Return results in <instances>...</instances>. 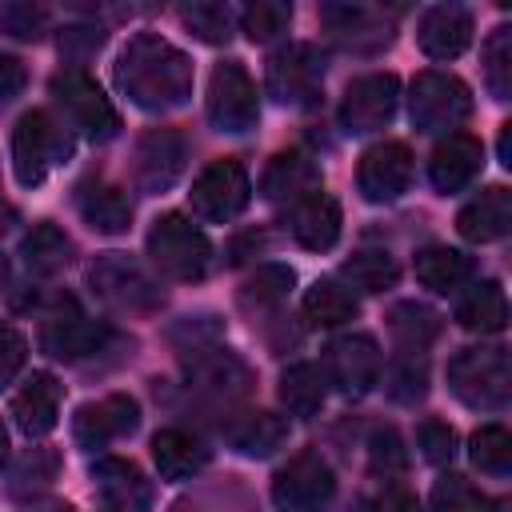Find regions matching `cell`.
<instances>
[{"mask_svg":"<svg viewBox=\"0 0 512 512\" xmlns=\"http://www.w3.org/2000/svg\"><path fill=\"white\" fill-rule=\"evenodd\" d=\"M116 80L132 96V104H140V108H176L192 92V64L168 40L140 32L120 52Z\"/></svg>","mask_w":512,"mask_h":512,"instance_id":"cell-1","label":"cell"},{"mask_svg":"<svg viewBox=\"0 0 512 512\" xmlns=\"http://www.w3.org/2000/svg\"><path fill=\"white\" fill-rule=\"evenodd\" d=\"M448 388L468 404L496 412L512 396V364L508 348H464L448 364Z\"/></svg>","mask_w":512,"mask_h":512,"instance_id":"cell-2","label":"cell"},{"mask_svg":"<svg viewBox=\"0 0 512 512\" xmlns=\"http://www.w3.org/2000/svg\"><path fill=\"white\" fill-rule=\"evenodd\" d=\"M72 132L64 124H56L48 112H24L12 136V164H16V180L24 188L44 184L52 164H64L72 156Z\"/></svg>","mask_w":512,"mask_h":512,"instance_id":"cell-3","label":"cell"},{"mask_svg":"<svg viewBox=\"0 0 512 512\" xmlns=\"http://www.w3.org/2000/svg\"><path fill=\"white\" fill-rule=\"evenodd\" d=\"M148 256L168 280H200L212 260L208 236L180 212H164L148 232Z\"/></svg>","mask_w":512,"mask_h":512,"instance_id":"cell-4","label":"cell"},{"mask_svg":"<svg viewBox=\"0 0 512 512\" xmlns=\"http://www.w3.org/2000/svg\"><path fill=\"white\" fill-rule=\"evenodd\" d=\"M52 96L60 100L64 116L72 120L76 132H84L88 140H112L120 132V116L112 108V100L104 96V88L84 72V68H64L52 76Z\"/></svg>","mask_w":512,"mask_h":512,"instance_id":"cell-5","label":"cell"},{"mask_svg":"<svg viewBox=\"0 0 512 512\" xmlns=\"http://www.w3.org/2000/svg\"><path fill=\"white\" fill-rule=\"evenodd\" d=\"M412 124L420 132H448L460 128L472 112V96L468 84L448 76V72H420L412 84V100H408Z\"/></svg>","mask_w":512,"mask_h":512,"instance_id":"cell-6","label":"cell"},{"mask_svg":"<svg viewBox=\"0 0 512 512\" xmlns=\"http://www.w3.org/2000/svg\"><path fill=\"white\" fill-rule=\"evenodd\" d=\"M208 120L220 132H248L260 120V96L240 60H224L208 76Z\"/></svg>","mask_w":512,"mask_h":512,"instance_id":"cell-7","label":"cell"},{"mask_svg":"<svg viewBox=\"0 0 512 512\" xmlns=\"http://www.w3.org/2000/svg\"><path fill=\"white\" fill-rule=\"evenodd\" d=\"M332 496H336V476L316 452L292 456L272 480L276 512H324Z\"/></svg>","mask_w":512,"mask_h":512,"instance_id":"cell-8","label":"cell"},{"mask_svg":"<svg viewBox=\"0 0 512 512\" xmlns=\"http://www.w3.org/2000/svg\"><path fill=\"white\" fill-rule=\"evenodd\" d=\"M248 196H252V184H248V172L240 160L224 156V160H212L196 184H192V212L204 216V220H232L248 208Z\"/></svg>","mask_w":512,"mask_h":512,"instance_id":"cell-9","label":"cell"},{"mask_svg":"<svg viewBox=\"0 0 512 512\" xmlns=\"http://www.w3.org/2000/svg\"><path fill=\"white\" fill-rule=\"evenodd\" d=\"M324 84V56L312 44H292L268 60V92L280 104H312Z\"/></svg>","mask_w":512,"mask_h":512,"instance_id":"cell-10","label":"cell"},{"mask_svg":"<svg viewBox=\"0 0 512 512\" xmlns=\"http://www.w3.org/2000/svg\"><path fill=\"white\" fill-rule=\"evenodd\" d=\"M396 100H400V80L392 72H368L348 84V92L340 100V124L348 132L384 128L396 112Z\"/></svg>","mask_w":512,"mask_h":512,"instance_id":"cell-11","label":"cell"},{"mask_svg":"<svg viewBox=\"0 0 512 512\" xmlns=\"http://www.w3.org/2000/svg\"><path fill=\"white\" fill-rule=\"evenodd\" d=\"M360 192L372 204H392L412 184V152L404 140H380L360 156Z\"/></svg>","mask_w":512,"mask_h":512,"instance_id":"cell-12","label":"cell"},{"mask_svg":"<svg viewBox=\"0 0 512 512\" xmlns=\"http://www.w3.org/2000/svg\"><path fill=\"white\" fill-rule=\"evenodd\" d=\"M324 380L336 384L344 396H364L380 380V348L372 336L352 332L328 344L324 356Z\"/></svg>","mask_w":512,"mask_h":512,"instance_id":"cell-13","label":"cell"},{"mask_svg":"<svg viewBox=\"0 0 512 512\" xmlns=\"http://www.w3.org/2000/svg\"><path fill=\"white\" fill-rule=\"evenodd\" d=\"M92 284L100 288L104 300L120 304V308H156L164 300V292L156 288V280L128 256L108 252L100 264H92Z\"/></svg>","mask_w":512,"mask_h":512,"instance_id":"cell-14","label":"cell"},{"mask_svg":"<svg viewBox=\"0 0 512 512\" xmlns=\"http://www.w3.org/2000/svg\"><path fill=\"white\" fill-rule=\"evenodd\" d=\"M136 424H140V404L124 392H112L104 400L84 404L72 420V432H76L80 448H104L108 440H120V436L136 432Z\"/></svg>","mask_w":512,"mask_h":512,"instance_id":"cell-15","label":"cell"},{"mask_svg":"<svg viewBox=\"0 0 512 512\" xmlns=\"http://www.w3.org/2000/svg\"><path fill=\"white\" fill-rule=\"evenodd\" d=\"M420 48L428 60H456L468 40H472V12L460 4H436L424 12L420 32H416Z\"/></svg>","mask_w":512,"mask_h":512,"instance_id":"cell-16","label":"cell"},{"mask_svg":"<svg viewBox=\"0 0 512 512\" xmlns=\"http://www.w3.org/2000/svg\"><path fill=\"white\" fill-rule=\"evenodd\" d=\"M480 164H484L480 140L468 136V132H452L448 140L436 144V152H432V160H428V176H432V184L448 196V192L468 188V184L476 180Z\"/></svg>","mask_w":512,"mask_h":512,"instance_id":"cell-17","label":"cell"},{"mask_svg":"<svg viewBox=\"0 0 512 512\" xmlns=\"http://www.w3.org/2000/svg\"><path fill=\"white\" fill-rule=\"evenodd\" d=\"M184 172V140L172 128H152L136 148V180L148 192H164Z\"/></svg>","mask_w":512,"mask_h":512,"instance_id":"cell-18","label":"cell"},{"mask_svg":"<svg viewBox=\"0 0 512 512\" xmlns=\"http://www.w3.org/2000/svg\"><path fill=\"white\" fill-rule=\"evenodd\" d=\"M12 420L24 436H48L60 420V384L52 372H32L12 396Z\"/></svg>","mask_w":512,"mask_h":512,"instance_id":"cell-19","label":"cell"},{"mask_svg":"<svg viewBox=\"0 0 512 512\" xmlns=\"http://www.w3.org/2000/svg\"><path fill=\"white\" fill-rule=\"evenodd\" d=\"M92 484L112 512H144L148 508V480L140 476V468L132 460H120V456L96 460Z\"/></svg>","mask_w":512,"mask_h":512,"instance_id":"cell-20","label":"cell"},{"mask_svg":"<svg viewBox=\"0 0 512 512\" xmlns=\"http://www.w3.org/2000/svg\"><path fill=\"white\" fill-rule=\"evenodd\" d=\"M456 228H460V236L472 240V244L500 240V236L512 228V192L500 188V184L484 188L480 196H472V200L460 208Z\"/></svg>","mask_w":512,"mask_h":512,"instance_id":"cell-21","label":"cell"},{"mask_svg":"<svg viewBox=\"0 0 512 512\" xmlns=\"http://www.w3.org/2000/svg\"><path fill=\"white\" fill-rule=\"evenodd\" d=\"M292 236L308 252H328L340 240V204L328 192H312L292 204Z\"/></svg>","mask_w":512,"mask_h":512,"instance_id":"cell-22","label":"cell"},{"mask_svg":"<svg viewBox=\"0 0 512 512\" xmlns=\"http://www.w3.org/2000/svg\"><path fill=\"white\" fill-rule=\"evenodd\" d=\"M320 192V168L308 152H280L272 156L268 172H264V196L268 200H304Z\"/></svg>","mask_w":512,"mask_h":512,"instance_id":"cell-23","label":"cell"},{"mask_svg":"<svg viewBox=\"0 0 512 512\" xmlns=\"http://www.w3.org/2000/svg\"><path fill=\"white\" fill-rule=\"evenodd\" d=\"M152 456L164 480H188L208 464V448L184 428H160L152 436Z\"/></svg>","mask_w":512,"mask_h":512,"instance_id":"cell-24","label":"cell"},{"mask_svg":"<svg viewBox=\"0 0 512 512\" xmlns=\"http://www.w3.org/2000/svg\"><path fill=\"white\" fill-rule=\"evenodd\" d=\"M104 340H108V324L88 320V316H80V312H72L68 320L60 316V320H52V324L44 328V348H48L52 356H60V360H80V356L96 352Z\"/></svg>","mask_w":512,"mask_h":512,"instance_id":"cell-25","label":"cell"},{"mask_svg":"<svg viewBox=\"0 0 512 512\" xmlns=\"http://www.w3.org/2000/svg\"><path fill=\"white\" fill-rule=\"evenodd\" d=\"M416 280L432 292H456L464 280H472V256L448 244H432L416 252Z\"/></svg>","mask_w":512,"mask_h":512,"instance_id":"cell-26","label":"cell"},{"mask_svg":"<svg viewBox=\"0 0 512 512\" xmlns=\"http://www.w3.org/2000/svg\"><path fill=\"white\" fill-rule=\"evenodd\" d=\"M456 320L468 332H480V336L484 332H504V324H508V296H504V288L496 280L472 284V292L460 296V304H456Z\"/></svg>","mask_w":512,"mask_h":512,"instance_id":"cell-27","label":"cell"},{"mask_svg":"<svg viewBox=\"0 0 512 512\" xmlns=\"http://www.w3.org/2000/svg\"><path fill=\"white\" fill-rule=\"evenodd\" d=\"M20 256H24V264H28L32 272L52 276V272H60V268L72 260V240H68L56 224L40 220V224H32L28 236L20 240Z\"/></svg>","mask_w":512,"mask_h":512,"instance_id":"cell-28","label":"cell"},{"mask_svg":"<svg viewBox=\"0 0 512 512\" xmlns=\"http://www.w3.org/2000/svg\"><path fill=\"white\" fill-rule=\"evenodd\" d=\"M324 392H328V380L308 360L284 368V376H280V400L292 416H316L324 408Z\"/></svg>","mask_w":512,"mask_h":512,"instance_id":"cell-29","label":"cell"},{"mask_svg":"<svg viewBox=\"0 0 512 512\" xmlns=\"http://www.w3.org/2000/svg\"><path fill=\"white\" fill-rule=\"evenodd\" d=\"M80 216H84L96 232L116 236V232L128 228L132 204H128V196H124L116 184H92V188L80 192Z\"/></svg>","mask_w":512,"mask_h":512,"instance_id":"cell-30","label":"cell"},{"mask_svg":"<svg viewBox=\"0 0 512 512\" xmlns=\"http://www.w3.org/2000/svg\"><path fill=\"white\" fill-rule=\"evenodd\" d=\"M356 312H360V304H356L352 288H344L340 280H316L304 296V316L320 328H336V324L352 320Z\"/></svg>","mask_w":512,"mask_h":512,"instance_id":"cell-31","label":"cell"},{"mask_svg":"<svg viewBox=\"0 0 512 512\" xmlns=\"http://www.w3.org/2000/svg\"><path fill=\"white\" fill-rule=\"evenodd\" d=\"M228 440L248 456H268L272 448H280L288 440V424L280 416H272V412H248V416H240L232 424Z\"/></svg>","mask_w":512,"mask_h":512,"instance_id":"cell-32","label":"cell"},{"mask_svg":"<svg viewBox=\"0 0 512 512\" xmlns=\"http://www.w3.org/2000/svg\"><path fill=\"white\" fill-rule=\"evenodd\" d=\"M340 272H344V280H348L352 288H360V292H384V288H392L396 276H400L396 260H392L388 252H380V248L352 252V256L340 264Z\"/></svg>","mask_w":512,"mask_h":512,"instance_id":"cell-33","label":"cell"},{"mask_svg":"<svg viewBox=\"0 0 512 512\" xmlns=\"http://www.w3.org/2000/svg\"><path fill=\"white\" fill-rule=\"evenodd\" d=\"M296 272L288 264H264L256 268V276L240 288V304L248 312H268V308H280L288 300V288H292Z\"/></svg>","mask_w":512,"mask_h":512,"instance_id":"cell-34","label":"cell"},{"mask_svg":"<svg viewBox=\"0 0 512 512\" xmlns=\"http://www.w3.org/2000/svg\"><path fill=\"white\" fill-rule=\"evenodd\" d=\"M388 328H392V336L400 340V348H404V352H420L424 344H432V340H436L440 320H436V312H428L424 304L404 300V304H396V308H392Z\"/></svg>","mask_w":512,"mask_h":512,"instance_id":"cell-35","label":"cell"},{"mask_svg":"<svg viewBox=\"0 0 512 512\" xmlns=\"http://www.w3.org/2000/svg\"><path fill=\"white\" fill-rule=\"evenodd\" d=\"M472 464L480 472H492V476L512 472V436L504 424H484L472 432Z\"/></svg>","mask_w":512,"mask_h":512,"instance_id":"cell-36","label":"cell"},{"mask_svg":"<svg viewBox=\"0 0 512 512\" xmlns=\"http://www.w3.org/2000/svg\"><path fill=\"white\" fill-rule=\"evenodd\" d=\"M484 76L496 100L512 96V28H496L484 44Z\"/></svg>","mask_w":512,"mask_h":512,"instance_id":"cell-37","label":"cell"},{"mask_svg":"<svg viewBox=\"0 0 512 512\" xmlns=\"http://www.w3.org/2000/svg\"><path fill=\"white\" fill-rule=\"evenodd\" d=\"M432 512H488V500L472 480L448 472L432 488Z\"/></svg>","mask_w":512,"mask_h":512,"instance_id":"cell-38","label":"cell"},{"mask_svg":"<svg viewBox=\"0 0 512 512\" xmlns=\"http://www.w3.org/2000/svg\"><path fill=\"white\" fill-rule=\"evenodd\" d=\"M240 24H244V32L252 36V40H276L280 32H288V24H292V4H280V0H256V4H248L244 12H240Z\"/></svg>","mask_w":512,"mask_h":512,"instance_id":"cell-39","label":"cell"},{"mask_svg":"<svg viewBox=\"0 0 512 512\" xmlns=\"http://www.w3.org/2000/svg\"><path fill=\"white\" fill-rule=\"evenodd\" d=\"M428 388V368H424V356L420 352H400L392 360V372H388V392L400 400V404H412L420 400Z\"/></svg>","mask_w":512,"mask_h":512,"instance_id":"cell-40","label":"cell"},{"mask_svg":"<svg viewBox=\"0 0 512 512\" xmlns=\"http://www.w3.org/2000/svg\"><path fill=\"white\" fill-rule=\"evenodd\" d=\"M180 16H184V24H188L200 40H208V44H224V40L232 36V12H228L224 4H192V8H184Z\"/></svg>","mask_w":512,"mask_h":512,"instance_id":"cell-41","label":"cell"},{"mask_svg":"<svg viewBox=\"0 0 512 512\" xmlns=\"http://www.w3.org/2000/svg\"><path fill=\"white\" fill-rule=\"evenodd\" d=\"M44 24H48V12L40 4H0V32L16 40H36Z\"/></svg>","mask_w":512,"mask_h":512,"instance_id":"cell-42","label":"cell"},{"mask_svg":"<svg viewBox=\"0 0 512 512\" xmlns=\"http://www.w3.org/2000/svg\"><path fill=\"white\" fill-rule=\"evenodd\" d=\"M416 444H420L424 460L444 464V460H452V452H456V432H452L448 420H424V424L416 428Z\"/></svg>","mask_w":512,"mask_h":512,"instance_id":"cell-43","label":"cell"},{"mask_svg":"<svg viewBox=\"0 0 512 512\" xmlns=\"http://www.w3.org/2000/svg\"><path fill=\"white\" fill-rule=\"evenodd\" d=\"M368 456H372V468L384 472V476L404 472V464H408V452H404V444H400V436H396L392 428H376V432H372Z\"/></svg>","mask_w":512,"mask_h":512,"instance_id":"cell-44","label":"cell"},{"mask_svg":"<svg viewBox=\"0 0 512 512\" xmlns=\"http://www.w3.org/2000/svg\"><path fill=\"white\" fill-rule=\"evenodd\" d=\"M24 356H28L24 336L8 320H0V388H8L16 380V372L24 368Z\"/></svg>","mask_w":512,"mask_h":512,"instance_id":"cell-45","label":"cell"},{"mask_svg":"<svg viewBox=\"0 0 512 512\" xmlns=\"http://www.w3.org/2000/svg\"><path fill=\"white\" fill-rule=\"evenodd\" d=\"M100 44H104V32L92 28V24H68V28L60 32V52H64L68 60H84V56H92Z\"/></svg>","mask_w":512,"mask_h":512,"instance_id":"cell-46","label":"cell"},{"mask_svg":"<svg viewBox=\"0 0 512 512\" xmlns=\"http://www.w3.org/2000/svg\"><path fill=\"white\" fill-rule=\"evenodd\" d=\"M368 512H424V508H420V500H416L408 488L392 484V488H384V492L368 504Z\"/></svg>","mask_w":512,"mask_h":512,"instance_id":"cell-47","label":"cell"},{"mask_svg":"<svg viewBox=\"0 0 512 512\" xmlns=\"http://www.w3.org/2000/svg\"><path fill=\"white\" fill-rule=\"evenodd\" d=\"M24 80H28L24 64H20L16 56H0V100H12V96H20Z\"/></svg>","mask_w":512,"mask_h":512,"instance_id":"cell-48","label":"cell"},{"mask_svg":"<svg viewBox=\"0 0 512 512\" xmlns=\"http://www.w3.org/2000/svg\"><path fill=\"white\" fill-rule=\"evenodd\" d=\"M260 244H264V236L260 232H248V236H240L228 252H232V264H240L244 260V252H260Z\"/></svg>","mask_w":512,"mask_h":512,"instance_id":"cell-49","label":"cell"},{"mask_svg":"<svg viewBox=\"0 0 512 512\" xmlns=\"http://www.w3.org/2000/svg\"><path fill=\"white\" fill-rule=\"evenodd\" d=\"M500 164H512V124L500 128Z\"/></svg>","mask_w":512,"mask_h":512,"instance_id":"cell-50","label":"cell"},{"mask_svg":"<svg viewBox=\"0 0 512 512\" xmlns=\"http://www.w3.org/2000/svg\"><path fill=\"white\" fill-rule=\"evenodd\" d=\"M4 456H8V436H4V428H0V464H4Z\"/></svg>","mask_w":512,"mask_h":512,"instance_id":"cell-51","label":"cell"},{"mask_svg":"<svg viewBox=\"0 0 512 512\" xmlns=\"http://www.w3.org/2000/svg\"><path fill=\"white\" fill-rule=\"evenodd\" d=\"M4 276H8V260L0 256V284H4Z\"/></svg>","mask_w":512,"mask_h":512,"instance_id":"cell-52","label":"cell"},{"mask_svg":"<svg viewBox=\"0 0 512 512\" xmlns=\"http://www.w3.org/2000/svg\"><path fill=\"white\" fill-rule=\"evenodd\" d=\"M64 512H68V508H64Z\"/></svg>","mask_w":512,"mask_h":512,"instance_id":"cell-53","label":"cell"}]
</instances>
